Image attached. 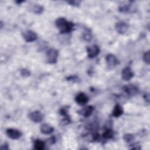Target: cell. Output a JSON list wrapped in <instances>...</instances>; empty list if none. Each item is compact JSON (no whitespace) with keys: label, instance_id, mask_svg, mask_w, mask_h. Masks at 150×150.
<instances>
[{"label":"cell","instance_id":"6da1fadb","mask_svg":"<svg viewBox=\"0 0 150 150\" xmlns=\"http://www.w3.org/2000/svg\"><path fill=\"white\" fill-rule=\"evenodd\" d=\"M56 26L60 30V33H69L73 29L74 25L71 22L67 21L63 18H59L56 20Z\"/></svg>","mask_w":150,"mask_h":150},{"label":"cell","instance_id":"7a4b0ae2","mask_svg":"<svg viewBox=\"0 0 150 150\" xmlns=\"http://www.w3.org/2000/svg\"><path fill=\"white\" fill-rule=\"evenodd\" d=\"M47 62L51 64L55 63L58 57V51L54 49H50L46 53Z\"/></svg>","mask_w":150,"mask_h":150},{"label":"cell","instance_id":"3957f363","mask_svg":"<svg viewBox=\"0 0 150 150\" xmlns=\"http://www.w3.org/2000/svg\"><path fill=\"white\" fill-rule=\"evenodd\" d=\"M106 62L107 66L110 69H114L118 64V60L117 57L112 54H108L106 56Z\"/></svg>","mask_w":150,"mask_h":150},{"label":"cell","instance_id":"277c9868","mask_svg":"<svg viewBox=\"0 0 150 150\" xmlns=\"http://www.w3.org/2000/svg\"><path fill=\"white\" fill-rule=\"evenodd\" d=\"M29 119L35 122H40L43 120V115L39 111H35L29 114Z\"/></svg>","mask_w":150,"mask_h":150},{"label":"cell","instance_id":"5b68a950","mask_svg":"<svg viewBox=\"0 0 150 150\" xmlns=\"http://www.w3.org/2000/svg\"><path fill=\"white\" fill-rule=\"evenodd\" d=\"M22 35H23V39L27 42L35 41L37 39L36 34L34 32L30 30L23 32L22 33Z\"/></svg>","mask_w":150,"mask_h":150},{"label":"cell","instance_id":"8992f818","mask_svg":"<svg viewBox=\"0 0 150 150\" xmlns=\"http://www.w3.org/2000/svg\"><path fill=\"white\" fill-rule=\"evenodd\" d=\"M6 133L8 137H9L10 138L13 139H18L22 135V133L20 131H19L16 129H13V128L8 129L6 131Z\"/></svg>","mask_w":150,"mask_h":150},{"label":"cell","instance_id":"52a82bcc","mask_svg":"<svg viewBox=\"0 0 150 150\" xmlns=\"http://www.w3.org/2000/svg\"><path fill=\"white\" fill-rule=\"evenodd\" d=\"M88 56L89 58H94L98 55L100 52L99 47L95 45L88 46L87 48Z\"/></svg>","mask_w":150,"mask_h":150},{"label":"cell","instance_id":"ba28073f","mask_svg":"<svg viewBox=\"0 0 150 150\" xmlns=\"http://www.w3.org/2000/svg\"><path fill=\"white\" fill-rule=\"evenodd\" d=\"M133 76H134V73H133L132 71L128 67L124 68L122 71L121 76H122V79L125 81L129 80L131 79L132 78Z\"/></svg>","mask_w":150,"mask_h":150},{"label":"cell","instance_id":"9c48e42d","mask_svg":"<svg viewBox=\"0 0 150 150\" xmlns=\"http://www.w3.org/2000/svg\"><path fill=\"white\" fill-rule=\"evenodd\" d=\"M75 101L78 104L83 105L88 102V98L84 93H80L76 96L75 98Z\"/></svg>","mask_w":150,"mask_h":150},{"label":"cell","instance_id":"30bf717a","mask_svg":"<svg viewBox=\"0 0 150 150\" xmlns=\"http://www.w3.org/2000/svg\"><path fill=\"white\" fill-rule=\"evenodd\" d=\"M128 28V25L124 22H119L115 24L116 31L120 34L125 33Z\"/></svg>","mask_w":150,"mask_h":150},{"label":"cell","instance_id":"8fae6325","mask_svg":"<svg viewBox=\"0 0 150 150\" xmlns=\"http://www.w3.org/2000/svg\"><path fill=\"white\" fill-rule=\"evenodd\" d=\"M40 131L44 134H50L53 132L54 128L48 124H43L40 126Z\"/></svg>","mask_w":150,"mask_h":150},{"label":"cell","instance_id":"7c38bea8","mask_svg":"<svg viewBox=\"0 0 150 150\" xmlns=\"http://www.w3.org/2000/svg\"><path fill=\"white\" fill-rule=\"evenodd\" d=\"M124 88L126 93H127L130 96H134L138 93L137 88L134 86H132V85L127 86L125 87Z\"/></svg>","mask_w":150,"mask_h":150},{"label":"cell","instance_id":"4fadbf2b","mask_svg":"<svg viewBox=\"0 0 150 150\" xmlns=\"http://www.w3.org/2000/svg\"><path fill=\"white\" fill-rule=\"evenodd\" d=\"M93 110H94L93 107L92 106L90 105V106H87V107L83 108L82 110H81L80 111V114L81 115H83L84 117H87L92 114V112H93Z\"/></svg>","mask_w":150,"mask_h":150},{"label":"cell","instance_id":"5bb4252c","mask_svg":"<svg viewBox=\"0 0 150 150\" xmlns=\"http://www.w3.org/2000/svg\"><path fill=\"white\" fill-rule=\"evenodd\" d=\"M122 112H123V110L122 107L119 104H117L114 107V108L112 112V115L115 117H118L121 115H122Z\"/></svg>","mask_w":150,"mask_h":150},{"label":"cell","instance_id":"9a60e30c","mask_svg":"<svg viewBox=\"0 0 150 150\" xmlns=\"http://www.w3.org/2000/svg\"><path fill=\"white\" fill-rule=\"evenodd\" d=\"M45 143L40 140H36L34 142V148L37 150H42L45 148Z\"/></svg>","mask_w":150,"mask_h":150},{"label":"cell","instance_id":"2e32d148","mask_svg":"<svg viewBox=\"0 0 150 150\" xmlns=\"http://www.w3.org/2000/svg\"><path fill=\"white\" fill-rule=\"evenodd\" d=\"M32 11L36 14H40L43 11V8L42 6L39 5H35L32 8Z\"/></svg>","mask_w":150,"mask_h":150},{"label":"cell","instance_id":"e0dca14e","mask_svg":"<svg viewBox=\"0 0 150 150\" xmlns=\"http://www.w3.org/2000/svg\"><path fill=\"white\" fill-rule=\"evenodd\" d=\"M112 136H113V132L111 129H107L103 134V137L105 138H111Z\"/></svg>","mask_w":150,"mask_h":150},{"label":"cell","instance_id":"ac0fdd59","mask_svg":"<svg viewBox=\"0 0 150 150\" xmlns=\"http://www.w3.org/2000/svg\"><path fill=\"white\" fill-rule=\"evenodd\" d=\"M124 139L127 142H130L134 139V137L132 134H127L124 135Z\"/></svg>","mask_w":150,"mask_h":150},{"label":"cell","instance_id":"d6986e66","mask_svg":"<svg viewBox=\"0 0 150 150\" xmlns=\"http://www.w3.org/2000/svg\"><path fill=\"white\" fill-rule=\"evenodd\" d=\"M143 59L145 63L147 64H149V59H150V53L149 51L145 52L143 56Z\"/></svg>","mask_w":150,"mask_h":150},{"label":"cell","instance_id":"ffe728a7","mask_svg":"<svg viewBox=\"0 0 150 150\" xmlns=\"http://www.w3.org/2000/svg\"><path fill=\"white\" fill-rule=\"evenodd\" d=\"M21 74L23 77H28L30 75V71L26 69H22V70L21 71Z\"/></svg>","mask_w":150,"mask_h":150},{"label":"cell","instance_id":"44dd1931","mask_svg":"<svg viewBox=\"0 0 150 150\" xmlns=\"http://www.w3.org/2000/svg\"><path fill=\"white\" fill-rule=\"evenodd\" d=\"M80 2L78 1H69L68 3L69 4H70L71 5H73V6H77V5H79V4H80Z\"/></svg>","mask_w":150,"mask_h":150},{"label":"cell","instance_id":"7402d4cb","mask_svg":"<svg viewBox=\"0 0 150 150\" xmlns=\"http://www.w3.org/2000/svg\"><path fill=\"white\" fill-rule=\"evenodd\" d=\"M145 98H146V101H147L148 103H149V94H147L146 95L145 94Z\"/></svg>","mask_w":150,"mask_h":150}]
</instances>
